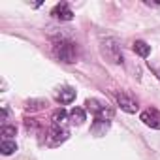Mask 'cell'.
<instances>
[{
    "instance_id": "9",
    "label": "cell",
    "mask_w": 160,
    "mask_h": 160,
    "mask_svg": "<svg viewBox=\"0 0 160 160\" xmlns=\"http://www.w3.org/2000/svg\"><path fill=\"white\" fill-rule=\"evenodd\" d=\"M73 100H75V89H73V87H68V85H66V87H62V89L57 92V102H58V104H64V106H66V104H72Z\"/></svg>"
},
{
    "instance_id": "6",
    "label": "cell",
    "mask_w": 160,
    "mask_h": 160,
    "mask_svg": "<svg viewBox=\"0 0 160 160\" xmlns=\"http://www.w3.org/2000/svg\"><path fill=\"white\" fill-rule=\"evenodd\" d=\"M68 138H70V130H68V128L51 126V130H49V139H47V145H51V147H57V145L64 143Z\"/></svg>"
},
{
    "instance_id": "4",
    "label": "cell",
    "mask_w": 160,
    "mask_h": 160,
    "mask_svg": "<svg viewBox=\"0 0 160 160\" xmlns=\"http://www.w3.org/2000/svg\"><path fill=\"white\" fill-rule=\"evenodd\" d=\"M115 100H117V106H119L122 111H126V113H138V109H139L138 100H136L134 96H130L128 92H124V91L115 92Z\"/></svg>"
},
{
    "instance_id": "3",
    "label": "cell",
    "mask_w": 160,
    "mask_h": 160,
    "mask_svg": "<svg viewBox=\"0 0 160 160\" xmlns=\"http://www.w3.org/2000/svg\"><path fill=\"white\" fill-rule=\"evenodd\" d=\"M85 106H87V109H89L96 119L109 121V119H113V115H115L113 108H111L108 102L100 100V98H87V100H85Z\"/></svg>"
},
{
    "instance_id": "5",
    "label": "cell",
    "mask_w": 160,
    "mask_h": 160,
    "mask_svg": "<svg viewBox=\"0 0 160 160\" xmlns=\"http://www.w3.org/2000/svg\"><path fill=\"white\" fill-rule=\"evenodd\" d=\"M139 121H141L145 126L152 128V130H160V111H158L156 108H147V109H143V111L139 113Z\"/></svg>"
},
{
    "instance_id": "13",
    "label": "cell",
    "mask_w": 160,
    "mask_h": 160,
    "mask_svg": "<svg viewBox=\"0 0 160 160\" xmlns=\"http://www.w3.org/2000/svg\"><path fill=\"white\" fill-rule=\"evenodd\" d=\"M17 151V143L13 139H2V143H0V152H2L4 156H10Z\"/></svg>"
},
{
    "instance_id": "15",
    "label": "cell",
    "mask_w": 160,
    "mask_h": 160,
    "mask_svg": "<svg viewBox=\"0 0 160 160\" xmlns=\"http://www.w3.org/2000/svg\"><path fill=\"white\" fill-rule=\"evenodd\" d=\"M15 134H17V128H15V126L2 124V136H4V139H12Z\"/></svg>"
},
{
    "instance_id": "8",
    "label": "cell",
    "mask_w": 160,
    "mask_h": 160,
    "mask_svg": "<svg viewBox=\"0 0 160 160\" xmlns=\"http://www.w3.org/2000/svg\"><path fill=\"white\" fill-rule=\"evenodd\" d=\"M109 126H111V122H109V121L94 119V122L91 124V134H92V136H96V138H102V136H106V134H108Z\"/></svg>"
},
{
    "instance_id": "10",
    "label": "cell",
    "mask_w": 160,
    "mask_h": 160,
    "mask_svg": "<svg viewBox=\"0 0 160 160\" xmlns=\"http://www.w3.org/2000/svg\"><path fill=\"white\" fill-rule=\"evenodd\" d=\"M132 49H134V53L139 55L141 58H147V57L151 55V45H147L143 40H136V42L132 43Z\"/></svg>"
},
{
    "instance_id": "1",
    "label": "cell",
    "mask_w": 160,
    "mask_h": 160,
    "mask_svg": "<svg viewBox=\"0 0 160 160\" xmlns=\"http://www.w3.org/2000/svg\"><path fill=\"white\" fill-rule=\"evenodd\" d=\"M53 55L57 60H60L64 64H73L79 58V45L66 36L57 38L53 42Z\"/></svg>"
},
{
    "instance_id": "11",
    "label": "cell",
    "mask_w": 160,
    "mask_h": 160,
    "mask_svg": "<svg viewBox=\"0 0 160 160\" xmlns=\"http://www.w3.org/2000/svg\"><path fill=\"white\" fill-rule=\"evenodd\" d=\"M70 121L73 124H83L87 121V113L83 108H72L70 109Z\"/></svg>"
},
{
    "instance_id": "7",
    "label": "cell",
    "mask_w": 160,
    "mask_h": 160,
    "mask_svg": "<svg viewBox=\"0 0 160 160\" xmlns=\"http://www.w3.org/2000/svg\"><path fill=\"white\" fill-rule=\"evenodd\" d=\"M51 15H53L55 19H58V21H72V19H73V12H72L70 4H66V2L57 4V6L51 10Z\"/></svg>"
},
{
    "instance_id": "16",
    "label": "cell",
    "mask_w": 160,
    "mask_h": 160,
    "mask_svg": "<svg viewBox=\"0 0 160 160\" xmlns=\"http://www.w3.org/2000/svg\"><path fill=\"white\" fill-rule=\"evenodd\" d=\"M149 68H151V70H152V73H154V75L160 79V68H156V66H151V64H149Z\"/></svg>"
},
{
    "instance_id": "2",
    "label": "cell",
    "mask_w": 160,
    "mask_h": 160,
    "mask_svg": "<svg viewBox=\"0 0 160 160\" xmlns=\"http://www.w3.org/2000/svg\"><path fill=\"white\" fill-rule=\"evenodd\" d=\"M100 53L111 64H122L124 62L121 42L117 38H113V36H106V38L100 40Z\"/></svg>"
},
{
    "instance_id": "14",
    "label": "cell",
    "mask_w": 160,
    "mask_h": 160,
    "mask_svg": "<svg viewBox=\"0 0 160 160\" xmlns=\"http://www.w3.org/2000/svg\"><path fill=\"white\" fill-rule=\"evenodd\" d=\"M45 106H47L45 100H27L25 109L27 111H40V109H45Z\"/></svg>"
},
{
    "instance_id": "12",
    "label": "cell",
    "mask_w": 160,
    "mask_h": 160,
    "mask_svg": "<svg viewBox=\"0 0 160 160\" xmlns=\"http://www.w3.org/2000/svg\"><path fill=\"white\" fill-rule=\"evenodd\" d=\"M70 119V113H66L64 109H58L55 115H53V126H60V128H68L66 126V121Z\"/></svg>"
}]
</instances>
